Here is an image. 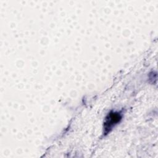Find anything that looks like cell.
Returning a JSON list of instances; mask_svg holds the SVG:
<instances>
[{"label": "cell", "mask_w": 158, "mask_h": 158, "mask_svg": "<svg viewBox=\"0 0 158 158\" xmlns=\"http://www.w3.org/2000/svg\"><path fill=\"white\" fill-rule=\"evenodd\" d=\"M122 115L120 112H110L105 118L103 128L104 135L108 134L122 120Z\"/></svg>", "instance_id": "1"}]
</instances>
